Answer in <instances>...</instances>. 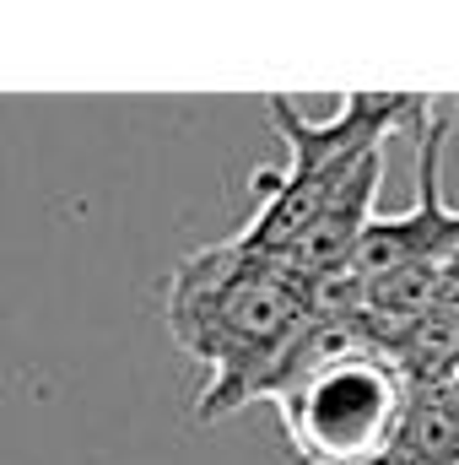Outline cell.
I'll list each match as a JSON object with an SVG mask.
<instances>
[{
  "mask_svg": "<svg viewBox=\"0 0 459 465\" xmlns=\"http://www.w3.org/2000/svg\"><path fill=\"white\" fill-rule=\"evenodd\" d=\"M319 314V282L292 276L276 254L238 238L206 243L179 260L168 282V331L184 357L211 368L195 422H217L249 401H270L281 357Z\"/></svg>",
  "mask_w": 459,
  "mask_h": 465,
  "instance_id": "cell-1",
  "label": "cell"
},
{
  "mask_svg": "<svg viewBox=\"0 0 459 465\" xmlns=\"http://www.w3.org/2000/svg\"><path fill=\"white\" fill-rule=\"evenodd\" d=\"M422 109H427V93H346L341 109L330 119H308L292 98L265 93V114H270L281 146H287V168H259L254 173L259 212L232 238L243 249H254V254L281 260L319 223L330 195L373 152H384V141L400 124H416Z\"/></svg>",
  "mask_w": 459,
  "mask_h": 465,
  "instance_id": "cell-2",
  "label": "cell"
},
{
  "mask_svg": "<svg viewBox=\"0 0 459 465\" xmlns=\"http://www.w3.org/2000/svg\"><path fill=\"white\" fill-rule=\"evenodd\" d=\"M416 390L373 341L346 347L276 395V417L298 465H378Z\"/></svg>",
  "mask_w": 459,
  "mask_h": 465,
  "instance_id": "cell-3",
  "label": "cell"
},
{
  "mask_svg": "<svg viewBox=\"0 0 459 465\" xmlns=\"http://www.w3.org/2000/svg\"><path fill=\"white\" fill-rule=\"evenodd\" d=\"M454 124L438 119L433 98L427 109L411 124V141H416V206L400 212V217H373L356 254H351V271L356 282H378L389 271H405V265H449L459 254V212L444 206V135Z\"/></svg>",
  "mask_w": 459,
  "mask_h": 465,
  "instance_id": "cell-4",
  "label": "cell"
},
{
  "mask_svg": "<svg viewBox=\"0 0 459 465\" xmlns=\"http://www.w3.org/2000/svg\"><path fill=\"white\" fill-rule=\"evenodd\" d=\"M378 465H459V411L444 401V390H416Z\"/></svg>",
  "mask_w": 459,
  "mask_h": 465,
  "instance_id": "cell-5",
  "label": "cell"
},
{
  "mask_svg": "<svg viewBox=\"0 0 459 465\" xmlns=\"http://www.w3.org/2000/svg\"><path fill=\"white\" fill-rule=\"evenodd\" d=\"M438 309H459V254L444 265V287H438Z\"/></svg>",
  "mask_w": 459,
  "mask_h": 465,
  "instance_id": "cell-6",
  "label": "cell"
}]
</instances>
